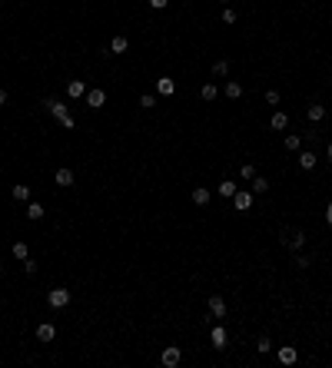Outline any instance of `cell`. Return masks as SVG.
<instances>
[{
    "mask_svg": "<svg viewBox=\"0 0 332 368\" xmlns=\"http://www.w3.org/2000/svg\"><path fill=\"white\" fill-rule=\"evenodd\" d=\"M13 199L27 202V199H30V186H13Z\"/></svg>",
    "mask_w": 332,
    "mask_h": 368,
    "instance_id": "obj_29",
    "label": "cell"
},
{
    "mask_svg": "<svg viewBox=\"0 0 332 368\" xmlns=\"http://www.w3.org/2000/svg\"><path fill=\"white\" fill-rule=\"evenodd\" d=\"M44 106L50 110V116H54V120L60 123V126H63V130H73V126H77V120L70 116V110H66V106H63L60 100H44Z\"/></svg>",
    "mask_w": 332,
    "mask_h": 368,
    "instance_id": "obj_1",
    "label": "cell"
},
{
    "mask_svg": "<svg viewBox=\"0 0 332 368\" xmlns=\"http://www.w3.org/2000/svg\"><path fill=\"white\" fill-rule=\"evenodd\" d=\"M316 163H319V156L312 153V149H299V169H316Z\"/></svg>",
    "mask_w": 332,
    "mask_h": 368,
    "instance_id": "obj_8",
    "label": "cell"
},
{
    "mask_svg": "<svg viewBox=\"0 0 332 368\" xmlns=\"http://www.w3.org/2000/svg\"><path fill=\"white\" fill-rule=\"evenodd\" d=\"M160 362H163V368H176L179 362H183V352H179V345H166L163 355H160Z\"/></svg>",
    "mask_w": 332,
    "mask_h": 368,
    "instance_id": "obj_4",
    "label": "cell"
},
{
    "mask_svg": "<svg viewBox=\"0 0 332 368\" xmlns=\"http://www.w3.org/2000/svg\"><path fill=\"white\" fill-rule=\"evenodd\" d=\"M199 96H203L206 103H210V100H216V96H220V90H216V83H206V87L199 90Z\"/></svg>",
    "mask_w": 332,
    "mask_h": 368,
    "instance_id": "obj_26",
    "label": "cell"
},
{
    "mask_svg": "<svg viewBox=\"0 0 332 368\" xmlns=\"http://www.w3.org/2000/svg\"><path fill=\"white\" fill-rule=\"evenodd\" d=\"M140 106H143V110H153V106H156V96H153V93H143V96H140Z\"/></svg>",
    "mask_w": 332,
    "mask_h": 368,
    "instance_id": "obj_30",
    "label": "cell"
},
{
    "mask_svg": "<svg viewBox=\"0 0 332 368\" xmlns=\"http://www.w3.org/2000/svg\"><path fill=\"white\" fill-rule=\"evenodd\" d=\"M296 266H299V269H309L312 262H309V256H299V252H296Z\"/></svg>",
    "mask_w": 332,
    "mask_h": 368,
    "instance_id": "obj_33",
    "label": "cell"
},
{
    "mask_svg": "<svg viewBox=\"0 0 332 368\" xmlns=\"http://www.w3.org/2000/svg\"><path fill=\"white\" fill-rule=\"evenodd\" d=\"M166 3H169V0H150V7H153V10H163Z\"/></svg>",
    "mask_w": 332,
    "mask_h": 368,
    "instance_id": "obj_35",
    "label": "cell"
},
{
    "mask_svg": "<svg viewBox=\"0 0 332 368\" xmlns=\"http://www.w3.org/2000/svg\"><path fill=\"white\" fill-rule=\"evenodd\" d=\"M269 126H273V130H286V126H289V116H286L282 110H276V113H273V123H269Z\"/></svg>",
    "mask_w": 332,
    "mask_h": 368,
    "instance_id": "obj_22",
    "label": "cell"
},
{
    "mask_svg": "<svg viewBox=\"0 0 332 368\" xmlns=\"http://www.w3.org/2000/svg\"><path fill=\"white\" fill-rule=\"evenodd\" d=\"M54 338H56V328H54L50 322H40V325H37V342H44V345H47V342H54Z\"/></svg>",
    "mask_w": 332,
    "mask_h": 368,
    "instance_id": "obj_9",
    "label": "cell"
},
{
    "mask_svg": "<svg viewBox=\"0 0 332 368\" xmlns=\"http://www.w3.org/2000/svg\"><path fill=\"white\" fill-rule=\"evenodd\" d=\"M3 103H7V90L0 87V106H3Z\"/></svg>",
    "mask_w": 332,
    "mask_h": 368,
    "instance_id": "obj_37",
    "label": "cell"
},
{
    "mask_svg": "<svg viewBox=\"0 0 332 368\" xmlns=\"http://www.w3.org/2000/svg\"><path fill=\"white\" fill-rule=\"evenodd\" d=\"M126 46H130V40H126V37H113L110 53H113V56H116V53H126Z\"/></svg>",
    "mask_w": 332,
    "mask_h": 368,
    "instance_id": "obj_20",
    "label": "cell"
},
{
    "mask_svg": "<svg viewBox=\"0 0 332 368\" xmlns=\"http://www.w3.org/2000/svg\"><path fill=\"white\" fill-rule=\"evenodd\" d=\"M253 176H256V166L253 163H243V166H239V179H243V183H253Z\"/></svg>",
    "mask_w": 332,
    "mask_h": 368,
    "instance_id": "obj_27",
    "label": "cell"
},
{
    "mask_svg": "<svg viewBox=\"0 0 332 368\" xmlns=\"http://www.w3.org/2000/svg\"><path fill=\"white\" fill-rule=\"evenodd\" d=\"M44 216H47V209L40 206V202H33V199H30V206H27V219H30V223H40Z\"/></svg>",
    "mask_w": 332,
    "mask_h": 368,
    "instance_id": "obj_14",
    "label": "cell"
},
{
    "mask_svg": "<svg viewBox=\"0 0 332 368\" xmlns=\"http://www.w3.org/2000/svg\"><path fill=\"white\" fill-rule=\"evenodd\" d=\"M210 342L222 352V348H226V342H229V332H226L222 325H213V328H210Z\"/></svg>",
    "mask_w": 332,
    "mask_h": 368,
    "instance_id": "obj_5",
    "label": "cell"
},
{
    "mask_svg": "<svg viewBox=\"0 0 332 368\" xmlns=\"http://www.w3.org/2000/svg\"><path fill=\"white\" fill-rule=\"evenodd\" d=\"M222 23H236V13H232L229 7H226V10H222Z\"/></svg>",
    "mask_w": 332,
    "mask_h": 368,
    "instance_id": "obj_34",
    "label": "cell"
},
{
    "mask_svg": "<svg viewBox=\"0 0 332 368\" xmlns=\"http://www.w3.org/2000/svg\"><path fill=\"white\" fill-rule=\"evenodd\" d=\"M27 256H30V245H27V242H13V259H20V262H23Z\"/></svg>",
    "mask_w": 332,
    "mask_h": 368,
    "instance_id": "obj_28",
    "label": "cell"
},
{
    "mask_svg": "<svg viewBox=\"0 0 332 368\" xmlns=\"http://www.w3.org/2000/svg\"><path fill=\"white\" fill-rule=\"evenodd\" d=\"M286 245L292 249V252H302V249H306V232H292L286 239Z\"/></svg>",
    "mask_w": 332,
    "mask_h": 368,
    "instance_id": "obj_15",
    "label": "cell"
},
{
    "mask_svg": "<svg viewBox=\"0 0 332 368\" xmlns=\"http://www.w3.org/2000/svg\"><path fill=\"white\" fill-rule=\"evenodd\" d=\"M326 226H332V202L326 206Z\"/></svg>",
    "mask_w": 332,
    "mask_h": 368,
    "instance_id": "obj_36",
    "label": "cell"
},
{
    "mask_svg": "<svg viewBox=\"0 0 332 368\" xmlns=\"http://www.w3.org/2000/svg\"><path fill=\"white\" fill-rule=\"evenodd\" d=\"M256 352H259V355H269V352H273V338H269V335H259V338H256Z\"/></svg>",
    "mask_w": 332,
    "mask_h": 368,
    "instance_id": "obj_19",
    "label": "cell"
},
{
    "mask_svg": "<svg viewBox=\"0 0 332 368\" xmlns=\"http://www.w3.org/2000/svg\"><path fill=\"white\" fill-rule=\"evenodd\" d=\"M249 189H253L256 196H259V192H266V189H269V179H266V176H259V173H256V176H253V183H249Z\"/></svg>",
    "mask_w": 332,
    "mask_h": 368,
    "instance_id": "obj_18",
    "label": "cell"
},
{
    "mask_svg": "<svg viewBox=\"0 0 332 368\" xmlns=\"http://www.w3.org/2000/svg\"><path fill=\"white\" fill-rule=\"evenodd\" d=\"M210 315L213 319H222V315H226V299H222V295H210Z\"/></svg>",
    "mask_w": 332,
    "mask_h": 368,
    "instance_id": "obj_12",
    "label": "cell"
},
{
    "mask_svg": "<svg viewBox=\"0 0 332 368\" xmlns=\"http://www.w3.org/2000/svg\"><path fill=\"white\" fill-rule=\"evenodd\" d=\"M253 202H256V192L239 186L236 196H232V209H236V212H249V209H253Z\"/></svg>",
    "mask_w": 332,
    "mask_h": 368,
    "instance_id": "obj_2",
    "label": "cell"
},
{
    "mask_svg": "<svg viewBox=\"0 0 332 368\" xmlns=\"http://www.w3.org/2000/svg\"><path fill=\"white\" fill-rule=\"evenodd\" d=\"M156 93H160V96H173V93H176V80L160 77L156 80Z\"/></svg>",
    "mask_w": 332,
    "mask_h": 368,
    "instance_id": "obj_11",
    "label": "cell"
},
{
    "mask_svg": "<svg viewBox=\"0 0 332 368\" xmlns=\"http://www.w3.org/2000/svg\"><path fill=\"white\" fill-rule=\"evenodd\" d=\"M236 189H239V186H236L232 179H222V183H220V196H226V199H232V196H236Z\"/></svg>",
    "mask_w": 332,
    "mask_h": 368,
    "instance_id": "obj_21",
    "label": "cell"
},
{
    "mask_svg": "<svg viewBox=\"0 0 332 368\" xmlns=\"http://www.w3.org/2000/svg\"><path fill=\"white\" fill-rule=\"evenodd\" d=\"M54 183L56 186H60V189H70V186H73V169H66V166H60L54 173Z\"/></svg>",
    "mask_w": 332,
    "mask_h": 368,
    "instance_id": "obj_7",
    "label": "cell"
},
{
    "mask_svg": "<svg viewBox=\"0 0 332 368\" xmlns=\"http://www.w3.org/2000/svg\"><path fill=\"white\" fill-rule=\"evenodd\" d=\"M286 149L299 153V149H302V133H289V136H286Z\"/></svg>",
    "mask_w": 332,
    "mask_h": 368,
    "instance_id": "obj_24",
    "label": "cell"
},
{
    "mask_svg": "<svg viewBox=\"0 0 332 368\" xmlns=\"http://www.w3.org/2000/svg\"><path fill=\"white\" fill-rule=\"evenodd\" d=\"M66 96H70V100L87 96V83H83V80H70V83H66Z\"/></svg>",
    "mask_w": 332,
    "mask_h": 368,
    "instance_id": "obj_10",
    "label": "cell"
},
{
    "mask_svg": "<svg viewBox=\"0 0 332 368\" xmlns=\"http://www.w3.org/2000/svg\"><path fill=\"white\" fill-rule=\"evenodd\" d=\"M326 156H329V163H332V143H329V146H326Z\"/></svg>",
    "mask_w": 332,
    "mask_h": 368,
    "instance_id": "obj_38",
    "label": "cell"
},
{
    "mask_svg": "<svg viewBox=\"0 0 332 368\" xmlns=\"http://www.w3.org/2000/svg\"><path fill=\"white\" fill-rule=\"evenodd\" d=\"M276 358L282 362V365H296V362H299V348L296 345H282L276 352Z\"/></svg>",
    "mask_w": 332,
    "mask_h": 368,
    "instance_id": "obj_6",
    "label": "cell"
},
{
    "mask_svg": "<svg viewBox=\"0 0 332 368\" xmlns=\"http://www.w3.org/2000/svg\"><path fill=\"white\" fill-rule=\"evenodd\" d=\"M306 116H309L312 123H322V120H326V106H322V103H309V110H306Z\"/></svg>",
    "mask_w": 332,
    "mask_h": 368,
    "instance_id": "obj_16",
    "label": "cell"
},
{
    "mask_svg": "<svg viewBox=\"0 0 332 368\" xmlns=\"http://www.w3.org/2000/svg\"><path fill=\"white\" fill-rule=\"evenodd\" d=\"M70 299H73V295H70V289H63V285H60V289H50L47 305H50V309H66V305H70Z\"/></svg>",
    "mask_w": 332,
    "mask_h": 368,
    "instance_id": "obj_3",
    "label": "cell"
},
{
    "mask_svg": "<svg viewBox=\"0 0 332 368\" xmlns=\"http://www.w3.org/2000/svg\"><path fill=\"white\" fill-rule=\"evenodd\" d=\"M103 103H107V93H103V90H87V106L90 110H100Z\"/></svg>",
    "mask_w": 332,
    "mask_h": 368,
    "instance_id": "obj_13",
    "label": "cell"
},
{
    "mask_svg": "<svg viewBox=\"0 0 332 368\" xmlns=\"http://www.w3.org/2000/svg\"><path fill=\"white\" fill-rule=\"evenodd\" d=\"M193 202H196V206H206V202H210V189H206V186H193Z\"/></svg>",
    "mask_w": 332,
    "mask_h": 368,
    "instance_id": "obj_17",
    "label": "cell"
},
{
    "mask_svg": "<svg viewBox=\"0 0 332 368\" xmlns=\"http://www.w3.org/2000/svg\"><path fill=\"white\" fill-rule=\"evenodd\" d=\"M226 96H229V100H239V96H243V83L229 80V83H226Z\"/></svg>",
    "mask_w": 332,
    "mask_h": 368,
    "instance_id": "obj_23",
    "label": "cell"
},
{
    "mask_svg": "<svg viewBox=\"0 0 332 368\" xmlns=\"http://www.w3.org/2000/svg\"><path fill=\"white\" fill-rule=\"evenodd\" d=\"M0 269H3V262H0Z\"/></svg>",
    "mask_w": 332,
    "mask_h": 368,
    "instance_id": "obj_40",
    "label": "cell"
},
{
    "mask_svg": "<svg viewBox=\"0 0 332 368\" xmlns=\"http://www.w3.org/2000/svg\"><path fill=\"white\" fill-rule=\"evenodd\" d=\"M23 272H27V276H33V272H37V262H33V259H30V256L23 259Z\"/></svg>",
    "mask_w": 332,
    "mask_h": 368,
    "instance_id": "obj_32",
    "label": "cell"
},
{
    "mask_svg": "<svg viewBox=\"0 0 332 368\" xmlns=\"http://www.w3.org/2000/svg\"><path fill=\"white\" fill-rule=\"evenodd\" d=\"M279 100H282L279 90H266V103H269V106H279Z\"/></svg>",
    "mask_w": 332,
    "mask_h": 368,
    "instance_id": "obj_31",
    "label": "cell"
},
{
    "mask_svg": "<svg viewBox=\"0 0 332 368\" xmlns=\"http://www.w3.org/2000/svg\"><path fill=\"white\" fill-rule=\"evenodd\" d=\"M220 3H229V0H220Z\"/></svg>",
    "mask_w": 332,
    "mask_h": 368,
    "instance_id": "obj_39",
    "label": "cell"
},
{
    "mask_svg": "<svg viewBox=\"0 0 332 368\" xmlns=\"http://www.w3.org/2000/svg\"><path fill=\"white\" fill-rule=\"evenodd\" d=\"M213 77H229V60H216L213 63Z\"/></svg>",
    "mask_w": 332,
    "mask_h": 368,
    "instance_id": "obj_25",
    "label": "cell"
}]
</instances>
